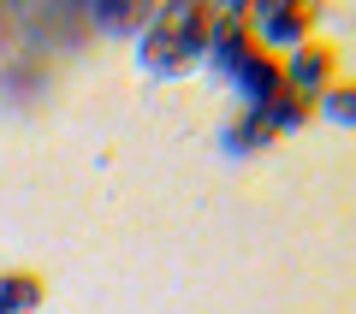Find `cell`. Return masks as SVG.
Instances as JSON below:
<instances>
[{"label":"cell","mask_w":356,"mask_h":314,"mask_svg":"<svg viewBox=\"0 0 356 314\" xmlns=\"http://www.w3.org/2000/svg\"><path fill=\"white\" fill-rule=\"evenodd\" d=\"M250 42L261 53H291V48H303L309 42V30H315V6L309 0H261V6H250Z\"/></svg>","instance_id":"1"},{"label":"cell","mask_w":356,"mask_h":314,"mask_svg":"<svg viewBox=\"0 0 356 314\" xmlns=\"http://www.w3.org/2000/svg\"><path fill=\"white\" fill-rule=\"evenodd\" d=\"M280 72H285V95H297V101L315 107V101L339 83V48H327V42L309 36L303 48H291V53L280 60Z\"/></svg>","instance_id":"2"},{"label":"cell","mask_w":356,"mask_h":314,"mask_svg":"<svg viewBox=\"0 0 356 314\" xmlns=\"http://www.w3.org/2000/svg\"><path fill=\"white\" fill-rule=\"evenodd\" d=\"M250 18H243V6H214V36H208V53H202V65H208V77L214 83H232V72H238L243 60H250Z\"/></svg>","instance_id":"3"},{"label":"cell","mask_w":356,"mask_h":314,"mask_svg":"<svg viewBox=\"0 0 356 314\" xmlns=\"http://www.w3.org/2000/svg\"><path fill=\"white\" fill-rule=\"evenodd\" d=\"M232 89L243 95V113H261L273 95H285V72H280V53H261L250 48V60L232 72Z\"/></svg>","instance_id":"4"},{"label":"cell","mask_w":356,"mask_h":314,"mask_svg":"<svg viewBox=\"0 0 356 314\" xmlns=\"http://www.w3.org/2000/svg\"><path fill=\"white\" fill-rule=\"evenodd\" d=\"M143 65H149L154 77H184V72H196V60L178 48V36L161 24V13L149 18V30H143Z\"/></svg>","instance_id":"5"},{"label":"cell","mask_w":356,"mask_h":314,"mask_svg":"<svg viewBox=\"0 0 356 314\" xmlns=\"http://www.w3.org/2000/svg\"><path fill=\"white\" fill-rule=\"evenodd\" d=\"M36 308H42L36 273H0V314H36Z\"/></svg>","instance_id":"6"},{"label":"cell","mask_w":356,"mask_h":314,"mask_svg":"<svg viewBox=\"0 0 356 314\" xmlns=\"http://www.w3.org/2000/svg\"><path fill=\"white\" fill-rule=\"evenodd\" d=\"M309 113H315V107H309V101H297V95H273V101L261 107V119H267V131H273V137H291V131H303Z\"/></svg>","instance_id":"7"},{"label":"cell","mask_w":356,"mask_h":314,"mask_svg":"<svg viewBox=\"0 0 356 314\" xmlns=\"http://www.w3.org/2000/svg\"><path fill=\"white\" fill-rule=\"evenodd\" d=\"M267 142H273V131H267L261 113H243V119L226 125V149L232 154H255V149H267Z\"/></svg>","instance_id":"8"},{"label":"cell","mask_w":356,"mask_h":314,"mask_svg":"<svg viewBox=\"0 0 356 314\" xmlns=\"http://www.w3.org/2000/svg\"><path fill=\"white\" fill-rule=\"evenodd\" d=\"M149 6H131V0H107V6H95V24L102 30H149Z\"/></svg>","instance_id":"9"},{"label":"cell","mask_w":356,"mask_h":314,"mask_svg":"<svg viewBox=\"0 0 356 314\" xmlns=\"http://www.w3.org/2000/svg\"><path fill=\"white\" fill-rule=\"evenodd\" d=\"M315 107H321V113H327V119H332V125H356V89H350V83H344V77H339V83H332V89H327V95H321V101H315Z\"/></svg>","instance_id":"10"}]
</instances>
